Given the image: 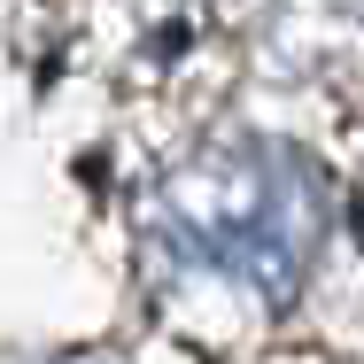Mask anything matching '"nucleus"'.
Segmentation results:
<instances>
[{"mask_svg":"<svg viewBox=\"0 0 364 364\" xmlns=\"http://www.w3.org/2000/svg\"><path fill=\"white\" fill-rule=\"evenodd\" d=\"M155 240L178 264L218 272L225 287L287 302L318 256V186L279 147H210L155 186Z\"/></svg>","mask_w":364,"mask_h":364,"instance_id":"nucleus-1","label":"nucleus"}]
</instances>
